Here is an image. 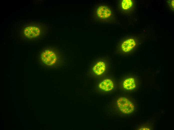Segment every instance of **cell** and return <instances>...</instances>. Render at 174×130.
<instances>
[{
    "label": "cell",
    "mask_w": 174,
    "mask_h": 130,
    "mask_svg": "<svg viewBox=\"0 0 174 130\" xmlns=\"http://www.w3.org/2000/svg\"><path fill=\"white\" fill-rule=\"evenodd\" d=\"M117 104L120 110L124 114L131 113L134 110L133 104L128 99L124 97L119 98L117 100Z\"/></svg>",
    "instance_id": "3957f363"
},
{
    "label": "cell",
    "mask_w": 174,
    "mask_h": 130,
    "mask_svg": "<svg viewBox=\"0 0 174 130\" xmlns=\"http://www.w3.org/2000/svg\"><path fill=\"white\" fill-rule=\"evenodd\" d=\"M96 14L99 18L104 20L110 18L112 15V12L110 8L108 7L102 6L97 8Z\"/></svg>",
    "instance_id": "277c9868"
},
{
    "label": "cell",
    "mask_w": 174,
    "mask_h": 130,
    "mask_svg": "<svg viewBox=\"0 0 174 130\" xmlns=\"http://www.w3.org/2000/svg\"><path fill=\"white\" fill-rule=\"evenodd\" d=\"M122 86L123 88L127 90H131L134 88L136 84L134 78L128 77L126 78L123 81Z\"/></svg>",
    "instance_id": "52a82bcc"
},
{
    "label": "cell",
    "mask_w": 174,
    "mask_h": 130,
    "mask_svg": "<svg viewBox=\"0 0 174 130\" xmlns=\"http://www.w3.org/2000/svg\"><path fill=\"white\" fill-rule=\"evenodd\" d=\"M169 2L170 6L172 10H174V0H170Z\"/></svg>",
    "instance_id": "30bf717a"
},
{
    "label": "cell",
    "mask_w": 174,
    "mask_h": 130,
    "mask_svg": "<svg viewBox=\"0 0 174 130\" xmlns=\"http://www.w3.org/2000/svg\"><path fill=\"white\" fill-rule=\"evenodd\" d=\"M106 65L104 62L99 61L93 67L92 70L94 72L96 75H100L103 74L105 71Z\"/></svg>",
    "instance_id": "8992f818"
},
{
    "label": "cell",
    "mask_w": 174,
    "mask_h": 130,
    "mask_svg": "<svg viewBox=\"0 0 174 130\" xmlns=\"http://www.w3.org/2000/svg\"><path fill=\"white\" fill-rule=\"evenodd\" d=\"M136 44V42L134 39L129 38L123 42L121 45V49L124 52H128L134 48Z\"/></svg>",
    "instance_id": "5b68a950"
},
{
    "label": "cell",
    "mask_w": 174,
    "mask_h": 130,
    "mask_svg": "<svg viewBox=\"0 0 174 130\" xmlns=\"http://www.w3.org/2000/svg\"><path fill=\"white\" fill-rule=\"evenodd\" d=\"M40 58L44 64L48 66H51L56 63L57 56L56 53L53 50L46 49L41 52Z\"/></svg>",
    "instance_id": "7a4b0ae2"
},
{
    "label": "cell",
    "mask_w": 174,
    "mask_h": 130,
    "mask_svg": "<svg viewBox=\"0 0 174 130\" xmlns=\"http://www.w3.org/2000/svg\"><path fill=\"white\" fill-rule=\"evenodd\" d=\"M134 5V1L131 0H123L121 3V7L125 11H129L132 9Z\"/></svg>",
    "instance_id": "9c48e42d"
},
{
    "label": "cell",
    "mask_w": 174,
    "mask_h": 130,
    "mask_svg": "<svg viewBox=\"0 0 174 130\" xmlns=\"http://www.w3.org/2000/svg\"><path fill=\"white\" fill-rule=\"evenodd\" d=\"M18 35L25 40H34L40 38L45 32L44 25L34 20L24 21L17 24Z\"/></svg>",
    "instance_id": "6da1fadb"
},
{
    "label": "cell",
    "mask_w": 174,
    "mask_h": 130,
    "mask_svg": "<svg viewBox=\"0 0 174 130\" xmlns=\"http://www.w3.org/2000/svg\"><path fill=\"white\" fill-rule=\"evenodd\" d=\"M100 88L106 91L112 90L114 87V84L110 79H106L102 81L99 84Z\"/></svg>",
    "instance_id": "ba28073f"
}]
</instances>
